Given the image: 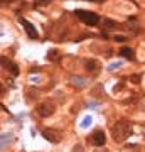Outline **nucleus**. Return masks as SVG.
I'll return each mask as SVG.
<instances>
[{
    "label": "nucleus",
    "mask_w": 145,
    "mask_h": 152,
    "mask_svg": "<svg viewBox=\"0 0 145 152\" xmlns=\"http://www.w3.org/2000/svg\"><path fill=\"white\" fill-rule=\"evenodd\" d=\"M19 20H20V24L24 26V27H26V32H27V36H29V37H31V39H37L39 34H37L36 27H34V26L31 24V22L26 20V19H22V17H19Z\"/></svg>",
    "instance_id": "nucleus-3"
},
{
    "label": "nucleus",
    "mask_w": 145,
    "mask_h": 152,
    "mask_svg": "<svg viewBox=\"0 0 145 152\" xmlns=\"http://www.w3.org/2000/svg\"><path fill=\"white\" fill-rule=\"evenodd\" d=\"M93 2H101V0H93Z\"/></svg>",
    "instance_id": "nucleus-12"
},
{
    "label": "nucleus",
    "mask_w": 145,
    "mask_h": 152,
    "mask_svg": "<svg viewBox=\"0 0 145 152\" xmlns=\"http://www.w3.org/2000/svg\"><path fill=\"white\" fill-rule=\"evenodd\" d=\"M138 80H140V76H138V75L132 76V81H133V83H138Z\"/></svg>",
    "instance_id": "nucleus-9"
},
{
    "label": "nucleus",
    "mask_w": 145,
    "mask_h": 152,
    "mask_svg": "<svg viewBox=\"0 0 145 152\" xmlns=\"http://www.w3.org/2000/svg\"><path fill=\"white\" fill-rule=\"evenodd\" d=\"M42 135L46 137L47 140L54 142V144H56V142H59V137H54V135H56V134H54L52 130H44V132H42Z\"/></svg>",
    "instance_id": "nucleus-7"
},
{
    "label": "nucleus",
    "mask_w": 145,
    "mask_h": 152,
    "mask_svg": "<svg viewBox=\"0 0 145 152\" xmlns=\"http://www.w3.org/2000/svg\"><path fill=\"white\" fill-rule=\"evenodd\" d=\"M73 152H83V149H81V145H76V147H74V151H73Z\"/></svg>",
    "instance_id": "nucleus-10"
},
{
    "label": "nucleus",
    "mask_w": 145,
    "mask_h": 152,
    "mask_svg": "<svg viewBox=\"0 0 145 152\" xmlns=\"http://www.w3.org/2000/svg\"><path fill=\"white\" fill-rule=\"evenodd\" d=\"M115 41H118V42H123V41H127V39H125L123 36H115Z\"/></svg>",
    "instance_id": "nucleus-8"
},
{
    "label": "nucleus",
    "mask_w": 145,
    "mask_h": 152,
    "mask_svg": "<svg viewBox=\"0 0 145 152\" xmlns=\"http://www.w3.org/2000/svg\"><path fill=\"white\" fill-rule=\"evenodd\" d=\"M91 142L96 147H101L103 144H105V132H103V130H96L95 134H93V137H91Z\"/></svg>",
    "instance_id": "nucleus-5"
},
{
    "label": "nucleus",
    "mask_w": 145,
    "mask_h": 152,
    "mask_svg": "<svg viewBox=\"0 0 145 152\" xmlns=\"http://www.w3.org/2000/svg\"><path fill=\"white\" fill-rule=\"evenodd\" d=\"M113 139L117 142H122L127 135H130V124L128 122H125V120H122V122H118V124L113 125Z\"/></svg>",
    "instance_id": "nucleus-1"
},
{
    "label": "nucleus",
    "mask_w": 145,
    "mask_h": 152,
    "mask_svg": "<svg viewBox=\"0 0 145 152\" xmlns=\"http://www.w3.org/2000/svg\"><path fill=\"white\" fill-rule=\"evenodd\" d=\"M37 112H39L41 117H49V115H52L54 107L51 103H41L39 105V108H37Z\"/></svg>",
    "instance_id": "nucleus-4"
},
{
    "label": "nucleus",
    "mask_w": 145,
    "mask_h": 152,
    "mask_svg": "<svg viewBox=\"0 0 145 152\" xmlns=\"http://www.w3.org/2000/svg\"><path fill=\"white\" fill-rule=\"evenodd\" d=\"M49 2H51V0H42V2H41V4H49Z\"/></svg>",
    "instance_id": "nucleus-11"
},
{
    "label": "nucleus",
    "mask_w": 145,
    "mask_h": 152,
    "mask_svg": "<svg viewBox=\"0 0 145 152\" xmlns=\"http://www.w3.org/2000/svg\"><path fill=\"white\" fill-rule=\"evenodd\" d=\"M76 15L79 17L81 20L88 24V26H96L98 22H100V17L95 14V12H88V10H76L74 12Z\"/></svg>",
    "instance_id": "nucleus-2"
},
{
    "label": "nucleus",
    "mask_w": 145,
    "mask_h": 152,
    "mask_svg": "<svg viewBox=\"0 0 145 152\" xmlns=\"http://www.w3.org/2000/svg\"><path fill=\"white\" fill-rule=\"evenodd\" d=\"M120 54L123 56L125 59H128V61H132L133 59V51L130 48H122V51H120Z\"/></svg>",
    "instance_id": "nucleus-6"
}]
</instances>
